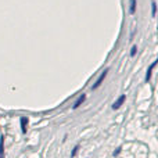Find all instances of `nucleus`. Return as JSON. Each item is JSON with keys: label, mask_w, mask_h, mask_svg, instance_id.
I'll return each instance as SVG.
<instances>
[{"label": "nucleus", "mask_w": 158, "mask_h": 158, "mask_svg": "<svg viewBox=\"0 0 158 158\" xmlns=\"http://www.w3.org/2000/svg\"><path fill=\"white\" fill-rule=\"evenodd\" d=\"M157 64H158V58H157L156 61H154L153 64H151L150 67H148V69H147V74H146V81H147V82L150 81V78H151V72H153V69L156 68V65H157Z\"/></svg>", "instance_id": "7ed1b4c3"}, {"label": "nucleus", "mask_w": 158, "mask_h": 158, "mask_svg": "<svg viewBox=\"0 0 158 158\" xmlns=\"http://www.w3.org/2000/svg\"><path fill=\"white\" fill-rule=\"evenodd\" d=\"M27 126H28V118L27 117H21V129H22V133H27Z\"/></svg>", "instance_id": "20e7f679"}, {"label": "nucleus", "mask_w": 158, "mask_h": 158, "mask_svg": "<svg viewBox=\"0 0 158 158\" xmlns=\"http://www.w3.org/2000/svg\"><path fill=\"white\" fill-rule=\"evenodd\" d=\"M136 11V0H131V13L135 14Z\"/></svg>", "instance_id": "0eeeda50"}, {"label": "nucleus", "mask_w": 158, "mask_h": 158, "mask_svg": "<svg viewBox=\"0 0 158 158\" xmlns=\"http://www.w3.org/2000/svg\"><path fill=\"white\" fill-rule=\"evenodd\" d=\"M136 50H137V46H133V47H132V52H131V56H132V57L136 54Z\"/></svg>", "instance_id": "1a4fd4ad"}, {"label": "nucleus", "mask_w": 158, "mask_h": 158, "mask_svg": "<svg viewBox=\"0 0 158 158\" xmlns=\"http://www.w3.org/2000/svg\"><path fill=\"white\" fill-rule=\"evenodd\" d=\"M78 150H79V146H75L74 148H72V153H71V158H74L75 156L78 154Z\"/></svg>", "instance_id": "6e6552de"}, {"label": "nucleus", "mask_w": 158, "mask_h": 158, "mask_svg": "<svg viewBox=\"0 0 158 158\" xmlns=\"http://www.w3.org/2000/svg\"><path fill=\"white\" fill-rule=\"evenodd\" d=\"M85 100H86V94H81V97H79L77 101H75V104H74V106H72V108H78V107L81 106V104L83 103Z\"/></svg>", "instance_id": "423d86ee"}, {"label": "nucleus", "mask_w": 158, "mask_h": 158, "mask_svg": "<svg viewBox=\"0 0 158 158\" xmlns=\"http://www.w3.org/2000/svg\"><path fill=\"white\" fill-rule=\"evenodd\" d=\"M121 153V148H117V151H115V153H114V156H118V154H119Z\"/></svg>", "instance_id": "9b49d317"}, {"label": "nucleus", "mask_w": 158, "mask_h": 158, "mask_svg": "<svg viewBox=\"0 0 158 158\" xmlns=\"http://www.w3.org/2000/svg\"><path fill=\"white\" fill-rule=\"evenodd\" d=\"M107 74H108V69H104V71L101 72V75H100V77H98V79H97V81H96V83L92 86V89H97V87L100 86L101 83H103V81H104V79H106Z\"/></svg>", "instance_id": "f257e3e1"}, {"label": "nucleus", "mask_w": 158, "mask_h": 158, "mask_svg": "<svg viewBox=\"0 0 158 158\" xmlns=\"http://www.w3.org/2000/svg\"><path fill=\"white\" fill-rule=\"evenodd\" d=\"M125 100H126V96L125 94H122L121 97H118V100L115 101L114 104H112V110H118L123 103H125Z\"/></svg>", "instance_id": "f03ea898"}, {"label": "nucleus", "mask_w": 158, "mask_h": 158, "mask_svg": "<svg viewBox=\"0 0 158 158\" xmlns=\"http://www.w3.org/2000/svg\"><path fill=\"white\" fill-rule=\"evenodd\" d=\"M0 158L4 157V136H0Z\"/></svg>", "instance_id": "39448f33"}, {"label": "nucleus", "mask_w": 158, "mask_h": 158, "mask_svg": "<svg viewBox=\"0 0 158 158\" xmlns=\"http://www.w3.org/2000/svg\"><path fill=\"white\" fill-rule=\"evenodd\" d=\"M156 11H157V6L156 3H153V15H156Z\"/></svg>", "instance_id": "9d476101"}]
</instances>
